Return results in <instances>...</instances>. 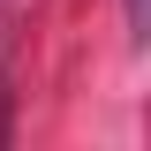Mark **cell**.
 Wrapping results in <instances>:
<instances>
[{
	"label": "cell",
	"mask_w": 151,
	"mask_h": 151,
	"mask_svg": "<svg viewBox=\"0 0 151 151\" xmlns=\"http://www.w3.org/2000/svg\"><path fill=\"white\" fill-rule=\"evenodd\" d=\"M129 30H136V38L151 30V0H129Z\"/></svg>",
	"instance_id": "cell-1"
}]
</instances>
